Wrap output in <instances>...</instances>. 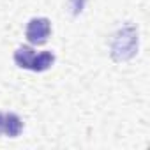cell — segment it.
I'll use <instances>...</instances> for the list:
<instances>
[{
  "label": "cell",
  "mask_w": 150,
  "mask_h": 150,
  "mask_svg": "<svg viewBox=\"0 0 150 150\" xmlns=\"http://www.w3.org/2000/svg\"><path fill=\"white\" fill-rule=\"evenodd\" d=\"M110 55L115 62H127L138 53V30L134 25L127 23L117 30L111 41Z\"/></svg>",
  "instance_id": "cell-1"
},
{
  "label": "cell",
  "mask_w": 150,
  "mask_h": 150,
  "mask_svg": "<svg viewBox=\"0 0 150 150\" xmlns=\"http://www.w3.org/2000/svg\"><path fill=\"white\" fill-rule=\"evenodd\" d=\"M51 34V21L48 18H32L27 23L25 37L30 42V46H41L48 41Z\"/></svg>",
  "instance_id": "cell-2"
},
{
  "label": "cell",
  "mask_w": 150,
  "mask_h": 150,
  "mask_svg": "<svg viewBox=\"0 0 150 150\" xmlns=\"http://www.w3.org/2000/svg\"><path fill=\"white\" fill-rule=\"evenodd\" d=\"M34 57H35V50L28 44H23L14 51V64L21 69H30Z\"/></svg>",
  "instance_id": "cell-3"
},
{
  "label": "cell",
  "mask_w": 150,
  "mask_h": 150,
  "mask_svg": "<svg viewBox=\"0 0 150 150\" xmlns=\"http://www.w3.org/2000/svg\"><path fill=\"white\" fill-rule=\"evenodd\" d=\"M53 64H55V55L51 51H41V53H35V57L32 60V65H30V71H34V72H44Z\"/></svg>",
  "instance_id": "cell-4"
},
{
  "label": "cell",
  "mask_w": 150,
  "mask_h": 150,
  "mask_svg": "<svg viewBox=\"0 0 150 150\" xmlns=\"http://www.w3.org/2000/svg\"><path fill=\"white\" fill-rule=\"evenodd\" d=\"M21 131H23V120L16 113H6L4 115V132L9 138H16L20 136Z\"/></svg>",
  "instance_id": "cell-5"
},
{
  "label": "cell",
  "mask_w": 150,
  "mask_h": 150,
  "mask_svg": "<svg viewBox=\"0 0 150 150\" xmlns=\"http://www.w3.org/2000/svg\"><path fill=\"white\" fill-rule=\"evenodd\" d=\"M69 9H71V14L72 16H78L81 14V11L85 9V4H87V0H69Z\"/></svg>",
  "instance_id": "cell-6"
},
{
  "label": "cell",
  "mask_w": 150,
  "mask_h": 150,
  "mask_svg": "<svg viewBox=\"0 0 150 150\" xmlns=\"http://www.w3.org/2000/svg\"><path fill=\"white\" fill-rule=\"evenodd\" d=\"M4 132V115L0 113V134Z\"/></svg>",
  "instance_id": "cell-7"
}]
</instances>
